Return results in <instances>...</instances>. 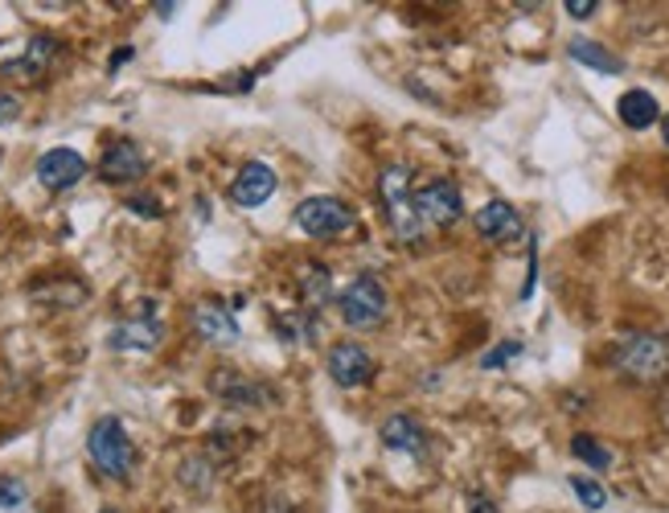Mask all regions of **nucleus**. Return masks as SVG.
Wrapping results in <instances>:
<instances>
[{
  "label": "nucleus",
  "mask_w": 669,
  "mask_h": 513,
  "mask_svg": "<svg viewBox=\"0 0 669 513\" xmlns=\"http://www.w3.org/2000/svg\"><path fill=\"white\" fill-rule=\"evenodd\" d=\"M616 370L641 386H657L669 378V337L666 333H629L616 346Z\"/></svg>",
  "instance_id": "1"
},
{
  "label": "nucleus",
  "mask_w": 669,
  "mask_h": 513,
  "mask_svg": "<svg viewBox=\"0 0 669 513\" xmlns=\"http://www.w3.org/2000/svg\"><path fill=\"white\" fill-rule=\"evenodd\" d=\"M87 452H91L94 468L112 480H131L136 473V443H131L128 427L115 420V415H103V420L91 423L87 431Z\"/></svg>",
  "instance_id": "2"
},
{
  "label": "nucleus",
  "mask_w": 669,
  "mask_h": 513,
  "mask_svg": "<svg viewBox=\"0 0 669 513\" xmlns=\"http://www.w3.org/2000/svg\"><path fill=\"white\" fill-rule=\"evenodd\" d=\"M378 193L387 205V222H391L394 239L403 242H419L424 239V222L415 214V189H411V168L407 165H387L378 177Z\"/></svg>",
  "instance_id": "3"
},
{
  "label": "nucleus",
  "mask_w": 669,
  "mask_h": 513,
  "mask_svg": "<svg viewBox=\"0 0 669 513\" xmlns=\"http://www.w3.org/2000/svg\"><path fill=\"white\" fill-rule=\"evenodd\" d=\"M337 309L350 329H374L387 316V288L374 272H357L341 292H337Z\"/></svg>",
  "instance_id": "4"
},
{
  "label": "nucleus",
  "mask_w": 669,
  "mask_h": 513,
  "mask_svg": "<svg viewBox=\"0 0 669 513\" xmlns=\"http://www.w3.org/2000/svg\"><path fill=\"white\" fill-rule=\"evenodd\" d=\"M354 205H345L333 193H316V198H304L296 205V226L313 239H337L345 230H354Z\"/></svg>",
  "instance_id": "5"
},
{
  "label": "nucleus",
  "mask_w": 669,
  "mask_h": 513,
  "mask_svg": "<svg viewBox=\"0 0 669 513\" xmlns=\"http://www.w3.org/2000/svg\"><path fill=\"white\" fill-rule=\"evenodd\" d=\"M415 214L424 226H436V230H444V226H456L460 214H465V198H460V185L452 182V177H436V182L419 185L415 189Z\"/></svg>",
  "instance_id": "6"
},
{
  "label": "nucleus",
  "mask_w": 669,
  "mask_h": 513,
  "mask_svg": "<svg viewBox=\"0 0 669 513\" xmlns=\"http://www.w3.org/2000/svg\"><path fill=\"white\" fill-rule=\"evenodd\" d=\"M325 370H329V378H333L341 390H362V386L374 383V370L378 366H374V358L357 346V341H341V346L329 349Z\"/></svg>",
  "instance_id": "7"
},
{
  "label": "nucleus",
  "mask_w": 669,
  "mask_h": 513,
  "mask_svg": "<svg viewBox=\"0 0 669 513\" xmlns=\"http://www.w3.org/2000/svg\"><path fill=\"white\" fill-rule=\"evenodd\" d=\"M149 173V157L136 140H112L99 157V177L108 185H128L140 182Z\"/></svg>",
  "instance_id": "8"
},
{
  "label": "nucleus",
  "mask_w": 669,
  "mask_h": 513,
  "mask_svg": "<svg viewBox=\"0 0 669 513\" xmlns=\"http://www.w3.org/2000/svg\"><path fill=\"white\" fill-rule=\"evenodd\" d=\"M193 329L210 346H235L239 341V316L223 300H198L193 304Z\"/></svg>",
  "instance_id": "9"
},
{
  "label": "nucleus",
  "mask_w": 669,
  "mask_h": 513,
  "mask_svg": "<svg viewBox=\"0 0 669 513\" xmlns=\"http://www.w3.org/2000/svg\"><path fill=\"white\" fill-rule=\"evenodd\" d=\"M83 177H87V161L78 157L75 148H50V152H41V161H38L41 189L62 193V189H75Z\"/></svg>",
  "instance_id": "10"
},
{
  "label": "nucleus",
  "mask_w": 669,
  "mask_h": 513,
  "mask_svg": "<svg viewBox=\"0 0 669 513\" xmlns=\"http://www.w3.org/2000/svg\"><path fill=\"white\" fill-rule=\"evenodd\" d=\"M210 395H218V403L226 406H267L272 403V386L247 378L239 370H218L210 374Z\"/></svg>",
  "instance_id": "11"
},
{
  "label": "nucleus",
  "mask_w": 669,
  "mask_h": 513,
  "mask_svg": "<svg viewBox=\"0 0 669 513\" xmlns=\"http://www.w3.org/2000/svg\"><path fill=\"white\" fill-rule=\"evenodd\" d=\"M161 341H165V325L152 312L136 316V321H119L108 333V349H115V353H152Z\"/></svg>",
  "instance_id": "12"
},
{
  "label": "nucleus",
  "mask_w": 669,
  "mask_h": 513,
  "mask_svg": "<svg viewBox=\"0 0 669 513\" xmlns=\"http://www.w3.org/2000/svg\"><path fill=\"white\" fill-rule=\"evenodd\" d=\"M58 37L50 34H38L25 41V50H21V58H13V62H4L0 71L9 74V78H21V83H38L41 74H50V66H54L58 58Z\"/></svg>",
  "instance_id": "13"
},
{
  "label": "nucleus",
  "mask_w": 669,
  "mask_h": 513,
  "mask_svg": "<svg viewBox=\"0 0 669 513\" xmlns=\"http://www.w3.org/2000/svg\"><path fill=\"white\" fill-rule=\"evenodd\" d=\"M272 193H276V173H272V165H263V161L242 165L239 177L230 182V202L239 205V210H255V205H263Z\"/></svg>",
  "instance_id": "14"
},
{
  "label": "nucleus",
  "mask_w": 669,
  "mask_h": 513,
  "mask_svg": "<svg viewBox=\"0 0 669 513\" xmlns=\"http://www.w3.org/2000/svg\"><path fill=\"white\" fill-rule=\"evenodd\" d=\"M477 230H481V239H489V242H518L526 226H521V214L514 205L502 202V198H493V202H484L481 210H477Z\"/></svg>",
  "instance_id": "15"
},
{
  "label": "nucleus",
  "mask_w": 669,
  "mask_h": 513,
  "mask_svg": "<svg viewBox=\"0 0 669 513\" xmlns=\"http://www.w3.org/2000/svg\"><path fill=\"white\" fill-rule=\"evenodd\" d=\"M382 443L391 452H403V456H424L428 452V431L411 415H391V420L382 423Z\"/></svg>",
  "instance_id": "16"
},
{
  "label": "nucleus",
  "mask_w": 669,
  "mask_h": 513,
  "mask_svg": "<svg viewBox=\"0 0 669 513\" xmlns=\"http://www.w3.org/2000/svg\"><path fill=\"white\" fill-rule=\"evenodd\" d=\"M296 288H300V304L308 312H320L333 296V275L325 263H304L296 272Z\"/></svg>",
  "instance_id": "17"
},
{
  "label": "nucleus",
  "mask_w": 669,
  "mask_h": 513,
  "mask_svg": "<svg viewBox=\"0 0 669 513\" xmlns=\"http://www.w3.org/2000/svg\"><path fill=\"white\" fill-rule=\"evenodd\" d=\"M616 115H620L624 128L645 132L661 120V108H657V99H653L649 91H624L620 95V103H616Z\"/></svg>",
  "instance_id": "18"
},
{
  "label": "nucleus",
  "mask_w": 669,
  "mask_h": 513,
  "mask_svg": "<svg viewBox=\"0 0 669 513\" xmlns=\"http://www.w3.org/2000/svg\"><path fill=\"white\" fill-rule=\"evenodd\" d=\"M567 54L576 58V62H583V66H592L595 74H624V62L613 50H604L599 41H592V37H576L567 46Z\"/></svg>",
  "instance_id": "19"
},
{
  "label": "nucleus",
  "mask_w": 669,
  "mask_h": 513,
  "mask_svg": "<svg viewBox=\"0 0 669 513\" xmlns=\"http://www.w3.org/2000/svg\"><path fill=\"white\" fill-rule=\"evenodd\" d=\"M571 452H576L588 468H595V473H604V468H613V452L604 448V443L595 440V436H576L571 440Z\"/></svg>",
  "instance_id": "20"
},
{
  "label": "nucleus",
  "mask_w": 669,
  "mask_h": 513,
  "mask_svg": "<svg viewBox=\"0 0 669 513\" xmlns=\"http://www.w3.org/2000/svg\"><path fill=\"white\" fill-rule=\"evenodd\" d=\"M0 513H29V489L21 477H0Z\"/></svg>",
  "instance_id": "21"
},
{
  "label": "nucleus",
  "mask_w": 669,
  "mask_h": 513,
  "mask_svg": "<svg viewBox=\"0 0 669 513\" xmlns=\"http://www.w3.org/2000/svg\"><path fill=\"white\" fill-rule=\"evenodd\" d=\"M571 493L583 501V510H592V513H599L604 505H608V489L592 477H579V473L571 477Z\"/></svg>",
  "instance_id": "22"
},
{
  "label": "nucleus",
  "mask_w": 669,
  "mask_h": 513,
  "mask_svg": "<svg viewBox=\"0 0 669 513\" xmlns=\"http://www.w3.org/2000/svg\"><path fill=\"white\" fill-rule=\"evenodd\" d=\"M521 349H526L521 341H502V346H493V349H489V353L481 358V370H502L505 362H514V358H518Z\"/></svg>",
  "instance_id": "23"
},
{
  "label": "nucleus",
  "mask_w": 669,
  "mask_h": 513,
  "mask_svg": "<svg viewBox=\"0 0 669 513\" xmlns=\"http://www.w3.org/2000/svg\"><path fill=\"white\" fill-rule=\"evenodd\" d=\"M17 115H21V99H17V95H0V128H4V124H13Z\"/></svg>",
  "instance_id": "24"
},
{
  "label": "nucleus",
  "mask_w": 669,
  "mask_h": 513,
  "mask_svg": "<svg viewBox=\"0 0 669 513\" xmlns=\"http://www.w3.org/2000/svg\"><path fill=\"white\" fill-rule=\"evenodd\" d=\"M563 9H567V13H571L576 21H588V17L595 13V9H599V4H595V0H567Z\"/></svg>",
  "instance_id": "25"
},
{
  "label": "nucleus",
  "mask_w": 669,
  "mask_h": 513,
  "mask_svg": "<svg viewBox=\"0 0 669 513\" xmlns=\"http://www.w3.org/2000/svg\"><path fill=\"white\" fill-rule=\"evenodd\" d=\"M468 513H497V505L484 493H468Z\"/></svg>",
  "instance_id": "26"
},
{
  "label": "nucleus",
  "mask_w": 669,
  "mask_h": 513,
  "mask_svg": "<svg viewBox=\"0 0 669 513\" xmlns=\"http://www.w3.org/2000/svg\"><path fill=\"white\" fill-rule=\"evenodd\" d=\"M131 210H136V214H149V218H161V205L152 202V198H131Z\"/></svg>",
  "instance_id": "27"
},
{
  "label": "nucleus",
  "mask_w": 669,
  "mask_h": 513,
  "mask_svg": "<svg viewBox=\"0 0 669 513\" xmlns=\"http://www.w3.org/2000/svg\"><path fill=\"white\" fill-rule=\"evenodd\" d=\"M128 58H131V50H115V54H112V71H119Z\"/></svg>",
  "instance_id": "28"
},
{
  "label": "nucleus",
  "mask_w": 669,
  "mask_h": 513,
  "mask_svg": "<svg viewBox=\"0 0 669 513\" xmlns=\"http://www.w3.org/2000/svg\"><path fill=\"white\" fill-rule=\"evenodd\" d=\"M173 9H177V4H168V0H161V4H156V13H161V17H173Z\"/></svg>",
  "instance_id": "29"
},
{
  "label": "nucleus",
  "mask_w": 669,
  "mask_h": 513,
  "mask_svg": "<svg viewBox=\"0 0 669 513\" xmlns=\"http://www.w3.org/2000/svg\"><path fill=\"white\" fill-rule=\"evenodd\" d=\"M103 513H119V510H103Z\"/></svg>",
  "instance_id": "30"
}]
</instances>
